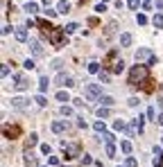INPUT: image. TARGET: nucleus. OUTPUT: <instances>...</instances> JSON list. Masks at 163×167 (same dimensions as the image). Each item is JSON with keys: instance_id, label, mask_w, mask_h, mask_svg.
<instances>
[{"instance_id": "f257e3e1", "label": "nucleus", "mask_w": 163, "mask_h": 167, "mask_svg": "<svg viewBox=\"0 0 163 167\" xmlns=\"http://www.w3.org/2000/svg\"><path fill=\"white\" fill-rule=\"evenodd\" d=\"M129 84L131 86H145V84H149V70L147 65H134L131 70H129Z\"/></svg>"}, {"instance_id": "f03ea898", "label": "nucleus", "mask_w": 163, "mask_h": 167, "mask_svg": "<svg viewBox=\"0 0 163 167\" xmlns=\"http://www.w3.org/2000/svg\"><path fill=\"white\" fill-rule=\"evenodd\" d=\"M104 68H109V72H122L125 70V63H122V59H120V52L118 50H111L104 57Z\"/></svg>"}, {"instance_id": "7ed1b4c3", "label": "nucleus", "mask_w": 163, "mask_h": 167, "mask_svg": "<svg viewBox=\"0 0 163 167\" xmlns=\"http://www.w3.org/2000/svg\"><path fill=\"white\" fill-rule=\"evenodd\" d=\"M48 39H50V43H52V45L61 48V45L66 43V29H64V27H54L52 32L48 34Z\"/></svg>"}, {"instance_id": "20e7f679", "label": "nucleus", "mask_w": 163, "mask_h": 167, "mask_svg": "<svg viewBox=\"0 0 163 167\" xmlns=\"http://www.w3.org/2000/svg\"><path fill=\"white\" fill-rule=\"evenodd\" d=\"M134 57H136V61H138V63H140V61H147L149 65L156 63V57H154V54H152V50H147V48H138Z\"/></svg>"}, {"instance_id": "39448f33", "label": "nucleus", "mask_w": 163, "mask_h": 167, "mask_svg": "<svg viewBox=\"0 0 163 167\" xmlns=\"http://www.w3.org/2000/svg\"><path fill=\"white\" fill-rule=\"evenodd\" d=\"M61 147H64V156H66V160H70V158H77L82 151V147L75 142V145H66V142H61Z\"/></svg>"}, {"instance_id": "423d86ee", "label": "nucleus", "mask_w": 163, "mask_h": 167, "mask_svg": "<svg viewBox=\"0 0 163 167\" xmlns=\"http://www.w3.org/2000/svg\"><path fill=\"white\" fill-rule=\"evenodd\" d=\"M100 97H102V88H100L97 84H88V86H86V100L95 102V100H100Z\"/></svg>"}, {"instance_id": "0eeeda50", "label": "nucleus", "mask_w": 163, "mask_h": 167, "mask_svg": "<svg viewBox=\"0 0 163 167\" xmlns=\"http://www.w3.org/2000/svg\"><path fill=\"white\" fill-rule=\"evenodd\" d=\"M57 84H59V86H66V88H70V86H75V79L70 77V75H64V72H61V75L57 77Z\"/></svg>"}, {"instance_id": "6e6552de", "label": "nucleus", "mask_w": 163, "mask_h": 167, "mask_svg": "<svg viewBox=\"0 0 163 167\" xmlns=\"http://www.w3.org/2000/svg\"><path fill=\"white\" fill-rule=\"evenodd\" d=\"M29 84H27V79H25V75H16L14 77V88L16 90H25Z\"/></svg>"}, {"instance_id": "1a4fd4ad", "label": "nucleus", "mask_w": 163, "mask_h": 167, "mask_svg": "<svg viewBox=\"0 0 163 167\" xmlns=\"http://www.w3.org/2000/svg\"><path fill=\"white\" fill-rule=\"evenodd\" d=\"M29 48H32V54L39 59V57H43V48H41L39 41H29Z\"/></svg>"}, {"instance_id": "9d476101", "label": "nucleus", "mask_w": 163, "mask_h": 167, "mask_svg": "<svg viewBox=\"0 0 163 167\" xmlns=\"http://www.w3.org/2000/svg\"><path fill=\"white\" fill-rule=\"evenodd\" d=\"M66 129H68L66 120H57V122H52V131H54V133H61V131H66Z\"/></svg>"}, {"instance_id": "9b49d317", "label": "nucleus", "mask_w": 163, "mask_h": 167, "mask_svg": "<svg viewBox=\"0 0 163 167\" xmlns=\"http://www.w3.org/2000/svg\"><path fill=\"white\" fill-rule=\"evenodd\" d=\"M12 106H14V108H18V111H23V108H27V100H23V97H14Z\"/></svg>"}, {"instance_id": "f8f14e48", "label": "nucleus", "mask_w": 163, "mask_h": 167, "mask_svg": "<svg viewBox=\"0 0 163 167\" xmlns=\"http://www.w3.org/2000/svg\"><path fill=\"white\" fill-rule=\"evenodd\" d=\"M2 131H5V138H12V136H18V133H21V129H18V127H9V124H5Z\"/></svg>"}, {"instance_id": "ddd939ff", "label": "nucleus", "mask_w": 163, "mask_h": 167, "mask_svg": "<svg viewBox=\"0 0 163 167\" xmlns=\"http://www.w3.org/2000/svg\"><path fill=\"white\" fill-rule=\"evenodd\" d=\"M120 45L122 48H129V45H131V34H129V32H122L120 34Z\"/></svg>"}, {"instance_id": "4468645a", "label": "nucleus", "mask_w": 163, "mask_h": 167, "mask_svg": "<svg viewBox=\"0 0 163 167\" xmlns=\"http://www.w3.org/2000/svg\"><path fill=\"white\" fill-rule=\"evenodd\" d=\"M16 41H21V43L27 41V29L25 27H18V29H16Z\"/></svg>"}, {"instance_id": "2eb2a0df", "label": "nucleus", "mask_w": 163, "mask_h": 167, "mask_svg": "<svg viewBox=\"0 0 163 167\" xmlns=\"http://www.w3.org/2000/svg\"><path fill=\"white\" fill-rule=\"evenodd\" d=\"M36 142H39V140H36V133H29V138L25 140V149H32Z\"/></svg>"}, {"instance_id": "dca6fc26", "label": "nucleus", "mask_w": 163, "mask_h": 167, "mask_svg": "<svg viewBox=\"0 0 163 167\" xmlns=\"http://www.w3.org/2000/svg\"><path fill=\"white\" fill-rule=\"evenodd\" d=\"M97 77H100V81H102V84H109L111 72H109V70H100V75H97Z\"/></svg>"}, {"instance_id": "f3484780", "label": "nucleus", "mask_w": 163, "mask_h": 167, "mask_svg": "<svg viewBox=\"0 0 163 167\" xmlns=\"http://www.w3.org/2000/svg\"><path fill=\"white\" fill-rule=\"evenodd\" d=\"M100 102L104 104V106H113V104H116V100H113L111 95H102V97H100Z\"/></svg>"}, {"instance_id": "a211bd4d", "label": "nucleus", "mask_w": 163, "mask_h": 167, "mask_svg": "<svg viewBox=\"0 0 163 167\" xmlns=\"http://www.w3.org/2000/svg\"><path fill=\"white\" fill-rule=\"evenodd\" d=\"M48 86H50L48 77H41V79H39V90H41V93H45V90H48Z\"/></svg>"}, {"instance_id": "6ab92c4d", "label": "nucleus", "mask_w": 163, "mask_h": 167, "mask_svg": "<svg viewBox=\"0 0 163 167\" xmlns=\"http://www.w3.org/2000/svg\"><path fill=\"white\" fill-rule=\"evenodd\" d=\"M57 12L59 14H68L70 12V5H68V2H59V5H57Z\"/></svg>"}, {"instance_id": "aec40b11", "label": "nucleus", "mask_w": 163, "mask_h": 167, "mask_svg": "<svg viewBox=\"0 0 163 167\" xmlns=\"http://www.w3.org/2000/svg\"><path fill=\"white\" fill-rule=\"evenodd\" d=\"M95 115L100 117V120H102V117H109V106H104V108H102V106H100V108H97V111H95Z\"/></svg>"}, {"instance_id": "412c9836", "label": "nucleus", "mask_w": 163, "mask_h": 167, "mask_svg": "<svg viewBox=\"0 0 163 167\" xmlns=\"http://www.w3.org/2000/svg\"><path fill=\"white\" fill-rule=\"evenodd\" d=\"M152 23H154V27H159V29H161V27H163V14H156V16L152 18Z\"/></svg>"}, {"instance_id": "4be33fe9", "label": "nucleus", "mask_w": 163, "mask_h": 167, "mask_svg": "<svg viewBox=\"0 0 163 167\" xmlns=\"http://www.w3.org/2000/svg\"><path fill=\"white\" fill-rule=\"evenodd\" d=\"M88 72H91V75H100V63L91 61V63H88Z\"/></svg>"}, {"instance_id": "5701e85b", "label": "nucleus", "mask_w": 163, "mask_h": 167, "mask_svg": "<svg viewBox=\"0 0 163 167\" xmlns=\"http://www.w3.org/2000/svg\"><path fill=\"white\" fill-rule=\"evenodd\" d=\"M64 29H66V34H73V32H77V29H79V25H77V23H68Z\"/></svg>"}, {"instance_id": "b1692460", "label": "nucleus", "mask_w": 163, "mask_h": 167, "mask_svg": "<svg viewBox=\"0 0 163 167\" xmlns=\"http://www.w3.org/2000/svg\"><path fill=\"white\" fill-rule=\"evenodd\" d=\"M57 100H59V102H70L68 93H64V90H59V93H57Z\"/></svg>"}, {"instance_id": "393cba45", "label": "nucleus", "mask_w": 163, "mask_h": 167, "mask_svg": "<svg viewBox=\"0 0 163 167\" xmlns=\"http://www.w3.org/2000/svg\"><path fill=\"white\" fill-rule=\"evenodd\" d=\"M120 149H122V151H125V154H129V151H131V142H129V140L120 142Z\"/></svg>"}, {"instance_id": "a878e982", "label": "nucleus", "mask_w": 163, "mask_h": 167, "mask_svg": "<svg viewBox=\"0 0 163 167\" xmlns=\"http://www.w3.org/2000/svg\"><path fill=\"white\" fill-rule=\"evenodd\" d=\"M93 129L97 131V133H104V122H102V120H97V122L93 124Z\"/></svg>"}, {"instance_id": "bb28decb", "label": "nucleus", "mask_w": 163, "mask_h": 167, "mask_svg": "<svg viewBox=\"0 0 163 167\" xmlns=\"http://www.w3.org/2000/svg\"><path fill=\"white\" fill-rule=\"evenodd\" d=\"M136 23H138V25H145V23H147V16H145V14H138V16H136Z\"/></svg>"}, {"instance_id": "cd10ccee", "label": "nucleus", "mask_w": 163, "mask_h": 167, "mask_svg": "<svg viewBox=\"0 0 163 167\" xmlns=\"http://www.w3.org/2000/svg\"><path fill=\"white\" fill-rule=\"evenodd\" d=\"M25 12L27 14H34V12H36V5H34V2H27V5H25Z\"/></svg>"}, {"instance_id": "c85d7f7f", "label": "nucleus", "mask_w": 163, "mask_h": 167, "mask_svg": "<svg viewBox=\"0 0 163 167\" xmlns=\"http://www.w3.org/2000/svg\"><path fill=\"white\" fill-rule=\"evenodd\" d=\"M102 138H104V142H107V145H113V140H116V138H113V133H104Z\"/></svg>"}, {"instance_id": "c756f323", "label": "nucleus", "mask_w": 163, "mask_h": 167, "mask_svg": "<svg viewBox=\"0 0 163 167\" xmlns=\"http://www.w3.org/2000/svg\"><path fill=\"white\" fill-rule=\"evenodd\" d=\"M107 156H109V158L116 156V147H113V145H107Z\"/></svg>"}, {"instance_id": "7c9ffc66", "label": "nucleus", "mask_w": 163, "mask_h": 167, "mask_svg": "<svg viewBox=\"0 0 163 167\" xmlns=\"http://www.w3.org/2000/svg\"><path fill=\"white\" fill-rule=\"evenodd\" d=\"M113 129H116V131H122V129H125V122H122V120H116V122H113Z\"/></svg>"}, {"instance_id": "2f4dec72", "label": "nucleus", "mask_w": 163, "mask_h": 167, "mask_svg": "<svg viewBox=\"0 0 163 167\" xmlns=\"http://www.w3.org/2000/svg\"><path fill=\"white\" fill-rule=\"evenodd\" d=\"M125 167H138V160H136V158H127Z\"/></svg>"}, {"instance_id": "473e14b6", "label": "nucleus", "mask_w": 163, "mask_h": 167, "mask_svg": "<svg viewBox=\"0 0 163 167\" xmlns=\"http://www.w3.org/2000/svg\"><path fill=\"white\" fill-rule=\"evenodd\" d=\"M127 5H129V9H138L140 0H127Z\"/></svg>"}, {"instance_id": "72a5a7b5", "label": "nucleus", "mask_w": 163, "mask_h": 167, "mask_svg": "<svg viewBox=\"0 0 163 167\" xmlns=\"http://www.w3.org/2000/svg\"><path fill=\"white\" fill-rule=\"evenodd\" d=\"M36 104H39V106H45V104H48V100H45L43 95H36Z\"/></svg>"}, {"instance_id": "f704fd0d", "label": "nucleus", "mask_w": 163, "mask_h": 167, "mask_svg": "<svg viewBox=\"0 0 163 167\" xmlns=\"http://www.w3.org/2000/svg\"><path fill=\"white\" fill-rule=\"evenodd\" d=\"M95 12H97V14L107 12V5H104V2H100V5H95Z\"/></svg>"}, {"instance_id": "c9c22d12", "label": "nucleus", "mask_w": 163, "mask_h": 167, "mask_svg": "<svg viewBox=\"0 0 163 167\" xmlns=\"http://www.w3.org/2000/svg\"><path fill=\"white\" fill-rule=\"evenodd\" d=\"M61 115H73V108L70 106H61Z\"/></svg>"}, {"instance_id": "e433bc0d", "label": "nucleus", "mask_w": 163, "mask_h": 167, "mask_svg": "<svg viewBox=\"0 0 163 167\" xmlns=\"http://www.w3.org/2000/svg\"><path fill=\"white\" fill-rule=\"evenodd\" d=\"M82 163H84V165H91V163H93V158H91V156H82Z\"/></svg>"}, {"instance_id": "4c0bfd02", "label": "nucleus", "mask_w": 163, "mask_h": 167, "mask_svg": "<svg viewBox=\"0 0 163 167\" xmlns=\"http://www.w3.org/2000/svg\"><path fill=\"white\" fill-rule=\"evenodd\" d=\"M57 9H50V7H48V12H45V16H48V18H54V16H57Z\"/></svg>"}, {"instance_id": "58836bf2", "label": "nucleus", "mask_w": 163, "mask_h": 167, "mask_svg": "<svg viewBox=\"0 0 163 167\" xmlns=\"http://www.w3.org/2000/svg\"><path fill=\"white\" fill-rule=\"evenodd\" d=\"M25 68H27V70H34L36 65H34V61H32V59H27V61H25Z\"/></svg>"}, {"instance_id": "ea45409f", "label": "nucleus", "mask_w": 163, "mask_h": 167, "mask_svg": "<svg viewBox=\"0 0 163 167\" xmlns=\"http://www.w3.org/2000/svg\"><path fill=\"white\" fill-rule=\"evenodd\" d=\"M147 117L154 120V117H156V111H154V108H147ZM154 122H156V120H154Z\"/></svg>"}, {"instance_id": "a19ab883", "label": "nucleus", "mask_w": 163, "mask_h": 167, "mask_svg": "<svg viewBox=\"0 0 163 167\" xmlns=\"http://www.w3.org/2000/svg\"><path fill=\"white\" fill-rule=\"evenodd\" d=\"M143 9H147V12L152 9V0H143Z\"/></svg>"}, {"instance_id": "79ce46f5", "label": "nucleus", "mask_w": 163, "mask_h": 167, "mask_svg": "<svg viewBox=\"0 0 163 167\" xmlns=\"http://www.w3.org/2000/svg\"><path fill=\"white\" fill-rule=\"evenodd\" d=\"M7 75H9V65L2 63V77H7Z\"/></svg>"}, {"instance_id": "37998d69", "label": "nucleus", "mask_w": 163, "mask_h": 167, "mask_svg": "<svg viewBox=\"0 0 163 167\" xmlns=\"http://www.w3.org/2000/svg\"><path fill=\"white\" fill-rule=\"evenodd\" d=\"M129 106H138V97H129Z\"/></svg>"}, {"instance_id": "c03bdc74", "label": "nucleus", "mask_w": 163, "mask_h": 167, "mask_svg": "<svg viewBox=\"0 0 163 167\" xmlns=\"http://www.w3.org/2000/svg\"><path fill=\"white\" fill-rule=\"evenodd\" d=\"M52 68H54V70H59V68H61V61H59V59H57V61H52Z\"/></svg>"}, {"instance_id": "a18cd8bd", "label": "nucleus", "mask_w": 163, "mask_h": 167, "mask_svg": "<svg viewBox=\"0 0 163 167\" xmlns=\"http://www.w3.org/2000/svg\"><path fill=\"white\" fill-rule=\"evenodd\" d=\"M156 9H159V12H163V0H156Z\"/></svg>"}, {"instance_id": "49530a36", "label": "nucleus", "mask_w": 163, "mask_h": 167, "mask_svg": "<svg viewBox=\"0 0 163 167\" xmlns=\"http://www.w3.org/2000/svg\"><path fill=\"white\" fill-rule=\"evenodd\" d=\"M156 122H159V124H161V127H163V113H161V115H159V117H156Z\"/></svg>"}, {"instance_id": "de8ad7c7", "label": "nucleus", "mask_w": 163, "mask_h": 167, "mask_svg": "<svg viewBox=\"0 0 163 167\" xmlns=\"http://www.w3.org/2000/svg\"><path fill=\"white\" fill-rule=\"evenodd\" d=\"M159 106H161V108H163V97H161V100H159Z\"/></svg>"}, {"instance_id": "09e8293b", "label": "nucleus", "mask_w": 163, "mask_h": 167, "mask_svg": "<svg viewBox=\"0 0 163 167\" xmlns=\"http://www.w3.org/2000/svg\"><path fill=\"white\" fill-rule=\"evenodd\" d=\"M159 167H163V156H161V160H159Z\"/></svg>"}, {"instance_id": "8fccbe9b", "label": "nucleus", "mask_w": 163, "mask_h": 167, "mask_svg": "<svg viewBox=\"0 0 163 167\" xmlns=\"http://www.w3.org/2000/svg\"><path fill=\"white\" fill-rule=\"evenodd\" d=\"M102 2H107V0H102Z\"/></svg>"}, {"instance_id": "3c124183", "label": "nucleus", "mask_w": 163, "mask_h": 167, "mask_svg": "<svg viewBox=\"0 0 163 167\" xmlns=\"http://www.w3.org/2000/svg\"><path fill=\"white\" fill-rule=\"evenodd\" d=\"M27 2H32V0H27Z\"/></svg>"}]
</instances>
